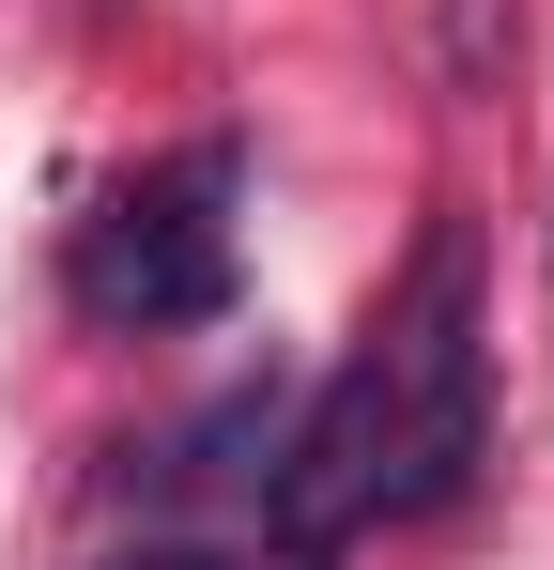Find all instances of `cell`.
<instances>
[{
  "mask_svg": "<svg viewBox=\"0 0 554 570\" xmlns=\"http://www.w3.org/2000/svg\"><path fill=\"white\" fill-rule=\"evenodd\" d=\"M493 463V340H477V232L432 216L400 293L369 308V340L339 355V385L277 432L263 524L277 556H339L355 524H432Z\"/></svg>",
  "mask_w": 554,
  "mask_h": 570,
  "instance_id": "1",
  "label": "cell"
},
{
  "mask_svg": "<svg viewBox=\"0 0 554 570\" xmlns=\"http://www.w3.org/2000/svg\"><path fill=\"white\" fill-rule=\"evenodd\" d=\"M231 200H247V139H185L170 170H139V186H108L78 216V247H62V293H78V324L108 340H170V324H216L231 308Z\"/></svg>",
  "mask_w": 554,
  "mask_h": 570,
  "instance_id": "2",
  "label": "cell"
},
{
  "mask_svg": "<svg viewBox=\"0 0 554 570\" xmlns=\"http://www.w3.org/2000/svg\"><path fill=\"white\" fill-rule=\"evenodd\" d=\"M277 432H293V401H277V385H247V401H216L200 432H170V448H155V493H216V478H247V493H263V478H277Z\"/></svg>",
  "mask_w": 554,
  "mask_h": 570,
  "instance_id": "3",
  "label": "cell"
},
{
  "mask_svg": "<svg viewBox=\"0 0 554 570\" xmlns=\"http://www.w3.org/2000/svg\"><path fill=\"white\" fill-rule=\"evenodd\" d=\"M92 570H324V556H231V540H139V556H92Z\"/></svg>",
  "mask_w": 554,
  "mask_h": 570,
  "instance_id": "4",
  "label": "cell"
}]
</instances>
